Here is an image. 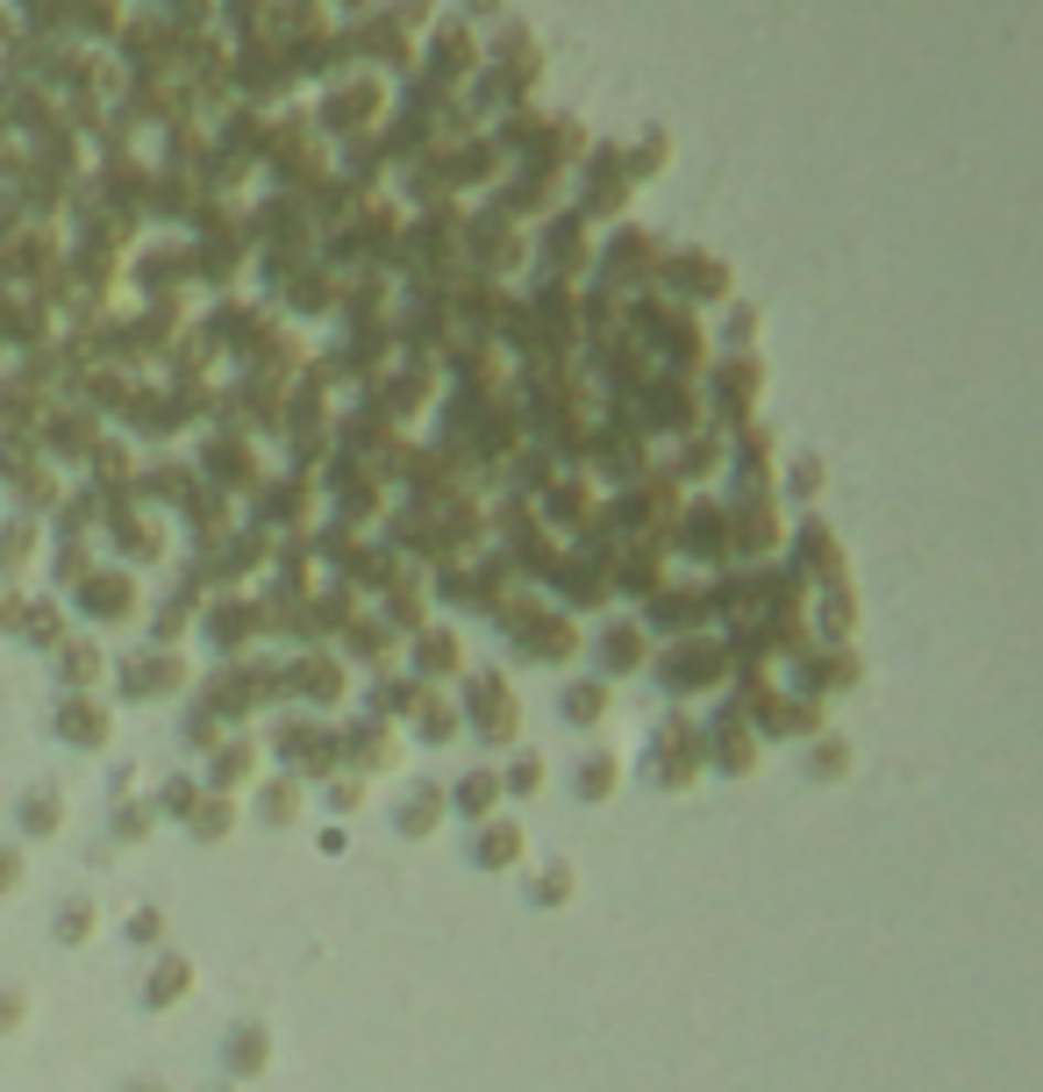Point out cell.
<instances>
[{
    "label": "cell",
    "instance_id": "cell-7",
    "mask_svg": "<svg viewBox=\"0 0 1043 1092\" xmlns=\"http://www.w3.org/2000/svg\"><path fill=\"white\" fill-rule=\"evenodd\" d=\"M608 793H615V757L608 750L579 757V800H608Z\"/></svg>",
    "mask_w": 1043,
    "mask_h": 1092
},
{
    "label": "cell",
    "instance_id": "cell-6",
    "mask_svg": "<svg viewBox=\"0 0 1043 1092\" xmlns=\"http://www.w3.org/2000/svg\"><path fill=\"white\" fill-rule=\"evenodd\" d=\"M529 900L536 907H565L572 900V864H543V871L529 878Z\"/></svg>",
    "mask_w": 1043,
    "mask_h": 1092
},
{
    "label": "cell",
    "instance_id": "cell-12",
    "mask_svg": "<svg viewBox=\"0 0 1043 1092\" xmlns=\"http://www.w3.org/2000/svg\"><path fill=\"white\" fill-rule=\"evenodd\" d=\"M808 771L837 779V771H851V750H843V742H822V750H808Z\"/></svg>",
    "mask_w": 1043,
    "mask_h": 1092
},
{
    "label": "cell",
    "instance_id": "cell-15",
    "mask_svg": "<svg viewBox=\"0 0 1043 1092\" xmlns=\"http://www.w3.org/2000/svg\"><path fill=\"white\" fill-rule=\"evenodd\" d=\"M22 1014H29L22 993H0V1036H8V1028H22Z\"/></svg>",
    "mask_w": 1043,
    "mask_h": 1092
},
{
    "label": "cell",
    "instance_id": "cell-4",
    "mask_svg": "<svg viewBox=\"0 0 1043 1092\" xmlns=\"http://www.w3.org/2000/svg\"><path fill=\"white\" fill-rule=\"evenodd\" d=\"M472 857L487 864V871H508V864L522 857V836H515V828H508V822H493L487 836H479V849H472Z\"/></svg>",
    "mask_w": 1043,
    "mask_h": 1092
},
{
    "label": "cell",
    "instance_id": "cell-17",
    "mask_svg": "<svg viewBox=\"0 0 1043 1092\" xmlns=\"http://www.w3.org/2000/svg\"><path fill=\"white\" fill-rule=\"evenodd\" d=\"M14 878H22V857H14V849H0V886H14Z\"/></svg>",
    "mask_w": 1043,
    "mask_h": 1092
},
{
    "label": "cell",
    "instance_id": "cell-9",
    "mask_svg": "<svg viewBox=\"0 0 1043 1092\" xmlns=\"http://www.w3.org/2000/svg\"><path fill=\"white\" fill-rule=\"evenodd\" d=\"M565 715L572 721H600L608 715V686H565Z\"/></svg>",
    "mask_w": 1043,
    "mask_h": 1092
},
{
    "label": "cell",
    "instance_id": "cell-10",
    "mask_svg": "<svg viewBox=\"0 0 1043 1092\" xmlns=\"http://www.w3.org/2000/svg\"><path fill=\"white\" fill-rule=\"evenodd\" d=\"M536 785H543V757H536V750H529V757H515V764H508V785H501V793H515V800H529V793H536Z\"/></svg>",
    "mask_w": 1043,
    "mask_h": 1092
},
{
    "label": "cell",
    "instance_id": "cell-11",
    "mask_svg": "<svg viewBox=\"0 0 1043 1092\" xmlns=\"http://www.w3.org/2000/svg\"><path fill=\"white\" fill-rule=\"evenodd\" d=\"M57 935H65V943H86V935H94V907H65V914H57Z\"/></svg>",
    "mask_w": 1043,
    "mask_h": 1092
},
{
    "label": "cell",
    "instance_id": "cell-18",
    "mask_svg": "<svg viewBox=\"0 0 1043 1092\" xmlns=\"http://www.w3.org/2000/svg\"><path fill=\"white\" fill-rule=\"evenodd\" d=\"M143 1092H150V1085H143Z\"/></svg>",
    "mask_w": 1043,
    "mask_h": 1092
},
{
    "label": "cell",
    "instance_id": "cell-1",
    "mask_svg": "<svg viewBox=\"0 0 1043 1092\" xmlns=\"http://www.w3.org/2000/svg\"><path fill=\"white\" fill-rule=\"evenodd\" d=\"M57 736L79 742V750H100V742H108V707H94V700H65V707H57Z\"/></svg>",
    "mask_w": 1043,
    "mask_h": 1092
},
{
    "label": "cell",
    "instance_id": "cell-16",
    "mask_svg": "<svg viewBox=\"0 0 1043 1092\" xmlns=\"http://www.w3.org/2000/svg\"><path fill=\"white\" fill-rule=\"evenodd\" d=\"M158 929H164L158 914H136V921H129V935H136V943H158Z\"/></svg>",
    "mask_w": 1043,
    "mask_h": 1092
},
{
    "label": "cell",
    "instance_id": "cell-3",
    "mask_svg": "<svg viewBox=\"0 0 1043 1092\" xmlns=\"http://www.w3.org/2000/svg\"><path fill=\"white\" fill-rule=\"evenodd\" d=\"M179 993H193V964L187 957H164L158 971H150L143 999H150V1007H164V999H179Z\"/></svg>",
    "mask_w": 1043,
    "mask_h": 1092
},
{
    "label": "cell",
    "instance_id": "cell-5",
    "mask_svg": "<svg viewBox=\"0 0 1043 1092\" xmlns=\"http://www.w3.org/2000/svg\"><path fill=\"white\" fill-rule=\"evenodd\" d=\"M436 822H444V793H436V785H422V793L401 800V828L407 836H415V828H436Z\"/></svg>",
    "mask_w": 1043,
    "mask_h": 1092
},
{
    "label": "cell",
    "instance_id": "cell-8",
    "mask_svg": "<svg viewBox=\"0 0 1043 1092\" xmlns=\"http://www.w3.org/2000/svg\"><path fill=\"white\" fill-rule=\"evenodd\" d=\"M493 800H501V779H493V771H472V779H458V807H465V814H487Z\"/></svg>",
    "mask_w": 1043,
    "mask_h": 1092
},
{
    "label": "cell",
    "instance_id": "cell-13",
    "mask_svg": "<svg viewBox=\"0 0 1043 1092\" xmlns=\"http://www.w3.org/2000/svg\"><path fill=\"white\" fill-rule=\"evenodd\" d=\"M94 650H79V657H72V650H65V686H94Z\"/></svg>",
    "mask_w": 1043,
    "mask_h": 1092
},
{
    "label": "cell",
    "instance_id": "cell-2",
    "mask_svg": "<svg viewBox=\"0 0 1043 1092\" xmlns=\"http://www.w3.org/2000/svg\"><path fill=\"white\" fill-rule=\"evenodd\" d=\"M265 1057H272V1028H265V1021L230 1028V1071H236V1079H258Z\"/></svg>",
    "mask_w": 1043,
    "mask_h": 1092
},
{
    "label": "cell",
    "instance_id": "cell-14",
    "mask_svg": "<svg viewBox=\"0 0 1043 1092\" xmlns=\"http://www.w3.org/2000/svg\"><path fill=\"white\" fill-rule=\"evenodd\" d=\"M329 807H337V814H351V807H365V785H358V779H343V785H337V793H329Z\"/></svg>",
    "mask_w": 1043,
    "mask_h": 1092
}]
</instances>
